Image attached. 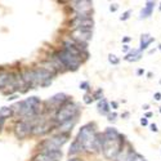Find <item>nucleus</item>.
I'll return each instance as SVG.
<instances>
[{"label": "nucleus", "instance_id": "393cba45", "mask_svg": "<svg viewBox=\"0 0 161 161\" xmlns=\"http://www.w3.org/2000/svg\"><path fill=\"white\" fill-rule=\"evenodd\" d=\"M101 94H102V89H98V90L94 93V94H93V97H94L96 99H99V101H101V99H103V98L101 97Z\"/></svg>", "mask_w": 161, "mask_h": 161}, {"label": "nucleus", "instance_id": "f8f14e48", "mask_svg": "<svg viewBox=\"0 0 161 161\" xmlns=\"http://www.w3.org/2000/svg\"><path fill=\"white\" fill-rule=\"evenodd\" d=\"M67 102H69V97H67L66 94H63V93H58V94L53 96L52 98H49L45 104H48V110H56V112L61 108L62 106H64Z\"/></svg>", "mask_w": 161, "mask_h": 161}, {"label": "nucleus", "instance_id": "5701e85b", "mask_svg": "<svg viewBox=\"0 0 161 161\" xmlns=\"http://www.w3.org/2000/svg\"><path fill=\"white\" fill-rule=\"evenodd\" d=\"M130 14H131V10H126V12L124 13V14H123L121 17H120V19H121V21H126V19L130 17Z\"/></svg>", "mask_w": 161, "mask_h": 161}, {"label": "nucleus", "instance_id": "c85d7f7f", "mask_svg": "<svg viewBox=\"0 0 161 161\" xmlns=\"http://www.w3.org/2000/svg\"><path fill=\"white\" fill-rule=\"evenodd\" d=\"M155 99L156 101H160L161 99V93H155Z\"/></svg>", "mask_w": 161, "mask_h": 161}, {"label": "nucleus", "instance_id": "4be33fe9", "mask_svg": "<svg viewBox=\"0 0 161 161\" xmlns=\"http://www.w3.org/2000/svg\"><path fill=\"white\" fill-rule=\"evenodd\" d=\"M108 61H110V63H112V64H117V63H119V58H117L116 56H114V54H110V56H108Z\"/></svg>", "mask_w": 161, "mask_h": 161}, {"label": "nucleus", "instance_id": "39448f33", "mask_svg": "<svg viewBox=\"0 0 161 161\" xmlns=\"http://www.w3.org/2000/svg\"><path fill=\"white\" fill-rule=\"evenodd\" d=\"M79 107L76 103L74 102H67L64 106H62L61 108L56 112L54 115V124L57 126L66 124V123H70V121H76L77 116H79Z\"/></svg>", "mask_w": 161, "mask_h": 161}, {"label": "nucleus", "instance_id": "f3484780", "mask_svg": "<svg viewBox=\"0 0 161 161\" xmlns=\"http://www.w3.org/2000/svg\"><path fill=\"white\" fill-rule=\"evenodd\" d=\"M153 8H155V3L153 2H147L146 3V7L142 9L141 12V18H147L152 14L153 12Z\"/></svg>", "mask_w": 161, "mask_h": 161}, {"label": "nucleus", "instance_id": "2f4dec72", "mask_svg": "<svg viewBox=\"0 0 161 161\" xmlns=\"http://www.w3.org/2000/svg\"><path fill=\"white\" fill-rule=\"evenodd\" d=\"M151 130H152V131H157V126H156V124H151Z\"/></svg>", "mask_w": 161, "mask_h": 161}, {"label": "nucleus", "instance_id": "f03ea898", "mask_svg": "<svg viewBox=\"0 0 161 161\" xmlns=\"http://www.w3.org/2000/svg\"><path fill=\"white\" fill-rule=\"evenodd\" d=\"M125 137L115 128H107L103 133V153L108 160H116L124 148Z\"/></svg>", "mask_w": 161, "mask_h": 161}, {"label": "nucleus", "instance_id": "a211bd4d", "mask_svg": "<svg viewBox=\"0 0 161 161\" xmlns=\"http://www.w3.org/2000/svg\"><path fill=\"white\" fill-rule=\"evenodd\" d=\"M12 76H13V74H8V72H4V71H0V89L9 85L10 80H12Z\"/></svg>", "mask_w": 161, "mask_h": 161}, {"label": "nucleus", "instance_id": "a19ab883", "mask_svg": "<svg viewBox=\"0 0 161 161\" xmlns=\"http://www.w3.org/2000/svg\"><path fill=\"white\" fill-rule=\"evenodd\" d=\"M160 112H161V108H160Z\"/></svg>", "mask_w": 161, "mask_h": 161}, {"label": "nucleus", "instance_id": "e433bc0d", "mask_svg": "<svg viewBox=\"0 0 161 161\" xmlns=\"http://www.w3.org/2000/svg\"><path fill=\"white\" fill-rule=\"evenodd\" d=\"M123 49H124V52H128V49H129V47H128V45H124V48H123Z\"/></svg>", "mask_w": 161, "mask_h": 161}, {"label": "nucleus", "instance_id": "ddd939ff", "mask_svg": "<svg viewBox=\"0 0 161 161\" xmlns=\"http://www.w3.org/2000/svg\"><path fill=\"white\" fill-rule=\"evenodd\" d=\"M62 158V151H42L34 156L32 161H59Z\"/></svg>", "mask_w": 161, "mask_h": 161}, {"label": "nucleus", "instance_id": "f257e3e1", "mask_svg": "<svg viewBox=\"0 0 161 161\" xmlns=\"http://www.w3.org/2000/svg\"><path fill=\"white\" fill-rule=\"evenodd\" d=\"M97 131L94 124H86L80 129L76 139L70 147V155H75L81 151H97Z\"/></svg>", "mask_w": 161, "mask_h": 161}, {"label": "nucleus", "instance_id": "58836bf2", "mask_svg": "<svg viewBox=\"0 0 161 161\" xmlns=\"http://www.w3.org/2000/svg\"><path fill=\"white\" fill-rule=\"evenodd\" d=\"M160 10H161V4H160Z\"/></svg>", "mask_w": 161, "mask_h": 161}, {"label": "nucleus", "instance_id": "4468645a", "mask_svg": "<svg viewBox=\"0 0 161 161\" xmlns=\"http://www.w3.org/2000/svg\"><path fill=\"white\" fill-rule=\"evenodd\" d=\"M72 8L77 12V14H90V10L93 8V3L89 0H77L72 2Z\"/></svg>", "mask_w": 161, "mask_h": 161}, {"label": "nucleus", "instance_id": "a878e982", "mask_svg": "<svg viewBox=\"0 0 161 161\" xmlns=\"http://www.w3.org/2000/svg\"><path fill=\"white\" fill-rule=\"evenodd\" d=\"M80 89H84V90H88V89H89V83H86V81L81 83V84H80Z\"/></svg>", "mask_w": 161, "mask_h": 161}, {"label": "nucleus", "instance_id": "9b49d317", "mask_svg": "<svg viewBox=\"0 0 161 161\" xmlns=\"http://www.w3.org/2000/svg\"><path fill=\"white\" fill-rule=\"evenodd\" d=\"M116 161H147V160L141 153L134 151L130 146H128V150L123 148V151L117 156Z\"/></svg>", "mask_w": 161, "mask_h": 161}, {"label": "nucleus", "instance_id": "0eeeda50", "mask_svg": "<svg viewBox=\"0 0 161 161\" xmlns=\"http://www.w3.org/2000/svg\"><path fill=\"white\" fill-rule=\"evenodd\" d=\"M69 138H70V134L58 133L56 136H52L50 138L43 141L40 143V147H42L44 151H58L61 147L69 141Z\"/></svg>", "mask_w": 161, "mask_h": 161}, {"label": "nucleus", "instance_id": "bb28decb", "mask_svg": "<svg viewBox=\"0 0 161 161\" xmlns=\"http://www.w3.org/2000/svg\"><path fill=\"white\" fill-rule=\"evenodd\" d=\"M4 123H5V120L0 117V131H2V129H3V126H4Z\"/></svg>", "mask_w": 161, "mask_h": 161}, {"label": "nucleus", "instance_id": "ea45409f", "mask_svg": "<svg viewBox=\"0 0 161 161\" xmlns=\"http://www.w3.org/2000/svg\"><path fill=\"white\" fill-rule=\"evenodd\" d=\"M160 84H161V80H160Z\"/></svg>", "mask_w": 161, "mask_h": 161}, {"label": "nucleus", "instance_id": "7c9ffc66", "mask_svg": "<svg viewBox=\"0 0 161 161\" xmlns=\"http://www.w3.org/2000/svg\"><path fill=\"white\" fill-rule=\"evenodd\" d=\"M116 9H117V4H114V7H112V5L110 7V10H111V12H115Z\"/></svg>", "mask_w": 161, "mask_h": 161}, {"label": "nucleus", "instance_id": "b1692460", "mask_svg": "<svg viewBox=\"0 0 161 161\" xmlns=\"http://www.w3.org/2000/svg\"><path fill=\"white\" fill-rule=\"evenodd\" d=\"M93 98H94L93 96L90 97L89 94H85V96H84V102H85L86 104H89V103H92V102H93Z\"/></svg>", "mask_w": 161, "mask_h": 161}, {"label": "nucleus", "instance_id": "cd10ccee", "mask_svg": "<svg viewBox=\"0 0 161 161\" xmlns=\"http://www.w3.org/2000/svg\"><path fill=\"white\" fill-rule=\"evenodd\" d=\"M141 124H142L143 126L148 124V123H147V119H146V117H142V119H141Z\"/></svg>", "mask_w": 161, "mask_h": 161}, {"label": "nucleus", "instance_id": "423d86ee", "mask_svg": "<svg viewBox=\"0 0 161 161\" xmlns=\"http://www.w3.org/2000/svg\"><path fill=\"white\" fill-rule=\"evenodd\" d=\"M54 58L58 61V63L61 66L64 67L66 70H71V71H76L80 67V64H81V58L76 57L75 54L70 53L69 50H66L64 48L56 53Z\"/></svg>", "mask_w": 161, "mask_h": 161}, {"label": "nucleus", "instance_id": "dca6fc26", "mask_svg": "<svg viewBox=\"0 0 161 161\" xmlns=\"http://www.w3.org/2000/svg\"><path fill=\"white\" fill-rule=\"evenodd\" d=\"M153 42H155V37L153 36H151L148 34H143L142 37H141V48H139V50L142 52V50L147 49Z\"/></svg>", "mask_w": 161, "mask_h": 161}, {"label": "nucleus", "instance_id": "6e6552de", "mask_svg": "<svg viewBox=\"0 0 161 161\" xmlns=\"http://www.w3.org/2000/svg\"><path fill=\"white\" fill-rule=\"evenodd\" d=\"M35 123H32V120H22V121L17 123L14 126V134L18 139H23L26 137H29L30 134L34 131Z\"/></svg>", "mask_w": 161, "mask_h": 161}, {"label": "nucleus", "instance_id": "473e14b6", "mask_svg": "<svg viewBox=\"0 0 161 161\" xmlns=\"http://www.w3.org/2000/svg\"><path fill=\"white\" fill-rule=\"evenodd\" d=\"M67 161H83V160H81V158H79V157H72V158L67 160Z\"/></svg>", "mask_w": 161, "mask_h": 161}, {"label": "nucleus", "instance_id": "6ab92c4d", "mask_svg": "<svg viewBox=\"0 0 161 161\" xmlns=\"http://www.w3.org/2000/svg\"><path fill=\"white\" fill-rule=\"evenodd\" d=\"M142 57V52L139 49H134L131 50L129 54H126V57L124 58L125 61H129V62H136V61H139Z\"/></svg>", "mask_w": 161, "mask_h": 161}, {"label": "nucleus", "instance_id": "9d476101", "mask_svg": "<svg viewBox=\"0 0 161 161\" xmlns=\"http://www.w3.org/2000/svg\"><path fill=\"white\" fill-rule=\"evenodd\" d=\"M93 31L92 30H84V29H75L72 31V39L76 42L77 45L86 47V43L92 39Z\"/></svg>", "mask_w": 161, "mask_h": 161}, {"label": "nucleus", "instance_id": "c9c22d12", "mask_svg": "<svg viewBox=\"0 0 161 161\" xmlns=\"http://www.w3.org/2000/svg\"><path fill=\"white\" fill-rule=\"evenodd\" d=\"M151 116H152L151 112H147V114H146V117H151Z\"/></svg>", "mask_w": 161, "mask_h": 161}, {"label": "nucleus", "instance_id": "72a5a7b5", "mask_svg": "<svg viewBox=\"0 0 161 161\" xmlns=\"http://www.w3.org/2000/svg\"><path fill=\"white\" fill-rule=\"evenodd\" d=\"M111 107H114V110H116V108H117V103H116V102H112V103H111Z\"/></svg>", "mask_w": 161, "mask_h": 161}, {"label": "nucleus", "instance_id": "20e7f679", "mask_svg": "<svg viewBox=\"0 0 161 161\" xmlns=\"http://www.w3.org/2000/svg\"><path fill=\"white\" fill-rule=\"evenodd\" d=\"M42 110V101L37 97H30L25 101H21L13 106V111L23 120H32L35 119Z\"/></svg>", "mask_w": 161, "mask_h": 161}, {"label": "nucleus", "instance_id": "aec40b11", "mask_svg": "<svg viewBox=\"0 0 161 161\" xmlns=\"http://www.w3.org/2000/svg\"><path fill=\"white\" fill-rule=\"evenodd\" d=\"M110 104H108V102H107L106 99H101L99 102H98V111H99V114H102V115H107L110 112Z\"/></svg>", "mask_w": 161, "mask_h": 161}, {"label": "nucleus", "instance_id": "7ed1b4c3", "mask_svg": "<svg viewBox=\"0 0 161 161\" xmlns=\"http://www.w3.org/2000/svg\"><path fill=\"white\" fill-rule=\"evenodd\" d=\"M53 72L47 70L45 67H40V69H32V70H26L22 74V79L26 84V86L32 89L36 86H48L52 83Z\"/></svg>", "mask_w": 161, "mask_h": 161}, {"label": "nucleus", "instance_id": "f704fd0d", "mask_svg": "<svg viewBox=\"0 0 161 161\" xmlns=\"http://www.w3.org/2000/svg\"><path fill=\"white\" fill-rule=\"evenodd\" d=\"M137 74H138V75H143V74H144V70H142V69H141V70H138V71H137Z\"/></svg>", "mask_w": 161, "mask_h": 161}, {"label": "nucleus", "instance_id": "1a4fd4ad", "mask_svg": "<svg viewBox=\"0 0 161 161\" xmlns=\"http://www.w3.org/2000/svg\"><path fill=\"white\" fill-rule=\"evenodd\" d=\"M74 30L75 29H84V30H93L94 26V21L90 17V14H77L72 21H71Z\"/></svg>", "mask_w": 161, "mask_h": 161}, {"label": "nucleus", "instance_id": "c756f323", "mask_svg": "<svg viewBox=\"0 0 161 161\" xmlns=\"http://www.w3.org/2000/svg\"><path fill=\"white\" fill-rule=\"evenodd\" d=\"M116 116H117L116 114H112V115H110V116H108V120H110V121H112V120H115V117H116Z\"/></svg>", "mask_w": 161, "mask_h": 161}, {"label": "nucleus", "instance_id": "4c0bfd02", "mask_svg": "<svg viewBox=\"0 0 161 161\" xmlns=\"http://www.w3.org/2000/svg\"><path fill=\"white\" fill-rule=\"evenodd\" d=\"M158 49H160V50H161V44H160V45H158Z\"/></svg>", "mask_w": 161, "mask_h": 161}, {"label": "nucleus", "instance_id": "412c9836", "mask_svg": "<svg viewBox=\"0 0 161 161\" xmlns=\"http://www.w3.org/2000/svg\"><path fill=\"white\" fill-rule=\"evenodd\" d=\"M13 114H14V111H13V107H2L0 108V117L2 119H7L9 116H12Z\"/></svg>", "mask_w": 161, "mask_h": 161}, {"label": "nucleus", "instance_id": "2eb2a0df", "mask_svg": "<svg viewBox=\"0 0 161 161\" xmlns=\"http://www.w3.org/2000/svg\"><path fill=\"white\" fill-rule=\"evenodd\" d=\"M53 126H56V124H52L49 121H45V120H43V121L35 124L32 134H34V136H43V134H45L49 130H52Z\"/></svg>", "mask_w": 161, "mask_h": 161}]
</instances>
